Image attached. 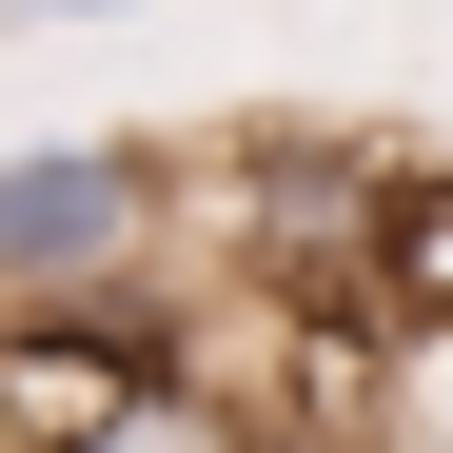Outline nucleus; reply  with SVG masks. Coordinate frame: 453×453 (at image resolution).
I'll return each instance as SVG.
<instances>
[{
  "label": "nucleus",
  "mask_w": 453,
  "mask_h": 453,
  "mask_svg": "<svg viewBox=\"0 0 453 453\" xmlns=\"http://www.w3.org/2000/svg\"><path fill=\"white\" fill-rule=\"evenodd\" d=\"M178 178H197L178 138H20L0 158V335L197 276V197Z\"/></svg>",
  "instance_id": "f257e3e1"
},
{
  "label": "nucleus",
  "mask_w": 453,
  "mask_h": 453,
  "mask_svg": "<svg viewBox=\"0 0 453 453\" xmlns=\"http://www.w3.org/2000/svg\"><path fill=\"white\" fill-rule=\"evenodd\" d=\"M0 20H119V0H0Z\"/></svg>",
  "instance_id": "f03ea898"
}]
</instances>
